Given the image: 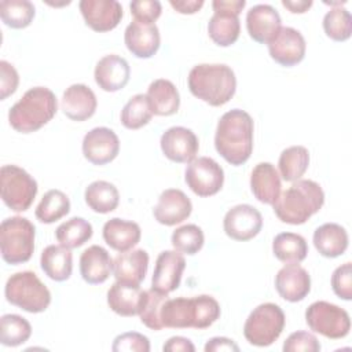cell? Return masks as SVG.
Wrapping results in <instances>:
<instances>
[{"label":"cell","mask_w":352,"mask_h":352,"mask_svg":"<svg viewBox=\"0 0 352 352\" xmlns=\"http://www.w3.org/2000/svg\"><path fill=\"white\" fill-rule=\"evenodd\" d=\"M184 180L195 195L210 197L221 190L224 170L213 158L198 157L187 165Z\"/></svg>","instance_id":"cell-12"},{"label":"cell","mask_w":352,"mask_h":352,"mask_svg":"<svg viewBox=\"0 0 352 352\" xmlns=\"http://www.w3.org/2000/svg\"><path fill=\"white\" fill-rule=\"evenodd\" d=\"M282 6L293 14H304L312 6L311 0H282Z\"/></svg>","instance_id":"cell-52"},{"label":"cell","mask_w":352,"mask_h":352,"mask_svg":"<svg viewBox=\"0 0 352 352\" xmlns=\"http://www.w3.org/2000/svg\"><path fill=\"white\" fill-rule=\"evenodd\" d=\"M0 188L3 202L14 212H25L37 194V182L16 165H3L0 169Z\"/></svg>","instance_id":"cell-9"},{"label":"cell","mask_w":352,"mask_h":352,"mask_svg":"<svg viewBox=\"0 0 352 352\" xmlns=\"http://www.w3.org/2000/svg\"><path fill=\"white\" fill-rule=\"evenodd\" d=\"M309 165V151L304 146H290L285 148L278 161L279 175L286 182H296L307 172Z\"/></svg>","instance_id":"cell-35"},{"label":"cell","mask_w":352,"mask_h":352,"mask_svg":"<svg viewBox=\"0 0 352 352\" xmlns=\"http://www.w3.org/2000/svg\"><path fill=\"white\" fill-rule=\"evenodd\" d=\"M186 260L177 250H164L155 260L151 278V287L157 292L169 294L180 286Z\"/></svg>","instance_id":"cell-17"},{"label":"cell","mask_w":352,"mask_h":352,"mask_svg":"<svg viewBox=\"0 0 352 352\" xmlns=\"http://www.w3.org/2000/svg\"><path fill=\"white\" fill-rule=\"evenodd\" d=\"M253 118L245 110L224 113L216 126V151L234 166L245 164L253 151Z\"/></svg>","instance_id":"cell-1"},{"label":"cell","mask_w":352,"mask_h":352,"mask_svg":"<svg viewBox=\"0 0 352 352\" xmlns=\"http://www.w3.org/2000/svg\"><path fill=\"white\" fill-rule=\"evenodd\" d=\"M192 212L190 198L179 188L164 190L153 210L154 219L162 226H176L188 219Z\"/></svg>","instance_id":"cell-20"},{"label":"cell","mask_w":352,"mask_h":352,"mask_svg":"<svg viewBox=\"0 0 352 352\" xmlns=\"http://www.w3.org/2000/svg\"><path fill=\"white\" fill-rule=\"evenodd\" d=\"M58 111L55 94L47 87H33L10 109V125L19 133H32L50 122Z\"/></svg>","instance_id":"cell-5"},{"label":"cell","mask_w":352,"mask_h":352,"mask_svg":"<svg viewBox=\"0 0 352 352\" xmlns=\"http://www.w3.org/2000/svg\"><path fill=\"white\" fill-rule=\"evenodd\" d=\"M263 227V216L252 205L241 204L232 206L224 216L223 228L227 236L245 242L253 239Z\"/></svg>","instance_id":"cell-13"},{"label":"cell","mask_w":352,"mask_h":352,"mask_svg":"<svg viewBox=\"0 0 352 352\" xmlns=\"http://www.w3.org/2000/svg\"><path fill=\"white\" fill-rule=\"evenodd\" d=\"M312 241L319 254L327 258H336L345 253L349 238L342 226L337 223H324L315 230Z\"/></svg>","instance_id":"cell-30"},{"label":"cell","mask_w":352,"mask_h":352,"mask_svg":"<svg viewBox=\"0 0 352 352\" xmlns=\"http://www.w3.org/2000/svg\"><path fill=\"white\" fill-rule=\"evenodd\" d=\"M164 352H194L195 346L194 344L182 336L170 337L162 346Z\"/></svg>","instance_id":"cell-50"},{"label":"cell","mask_w":352,"mask_h":352,"mask_svg":"<svg viewBox=\"0 0 352 352\" xmlns=\"http://www.w3.org/2000/svg\"><path fill=\"white\" fill-rule=\"evenodd\" d=\"M6 300L30 314L44 312L51 304L48 287L32 271L12 274L4 287Z\"/></svg>","instance_id":"cell-7"},{"label":"cell","mask_w":352,"mask_h":352,"mask_svg":"<svg viewBox=\"0 0 352 352\" xmlns=\"http://www.w3.org/2000/svg\"><path fill=\"white\" fill-rule=\"evenodd\" d=\"M32 336L30 323L21 315L6 314L0 319V342L4 346H18Z\"/></svg>","instance_id":"cell-40"},{"label":"cell","mask_w":352,"mask_h":352,"mask_svg":"<svg viewBox=\"0 0 352 352\" xmlns=\"http://www.w3.org/2000/svg\"><path fill=\"white\" fill-rule=\"evenodd\" d=\"M204 349H205V352H219V351L238 352L239 346L231 338H227V337H213V338L208 340V342L205 344Z\"/></svg>","instance_id":"cell-49"},{"label":"cell","mask_w":352,"mask_h":352,"mask_svg":"<svg viewBox=\"0 0 352 352\" xmlns=\"http://www.w3.org/2000/svg\"><path fill=\"white\" fill-rule=\"evenodd\" d=\"M280 175L271 162L257 164L250 173V190L257 201L274 205L280 194Z\"/></svg>","instance_id":"cell-25"},{"label":"cell","mask_w":352,"mask_h":352,"mask_svg":"<svg viewBox=\"0 0 352 352\" xmlns=\"http://www.w3.org/2000/svg\"><path fill=\"white\" fill-rule=\"evenodd\" d=\"M78 7L85 23L99 33L113 30L122 18V6L116 0H81Z\"/></svg>","instance_id":"cell-18"},{"label":"cell","mask_w":352,"mask_h":352,"mask_svg":"<svg viewBox=\"0 0 352 352\" xmlns=\"http://www.w3.org/2000/svg\"><path fill=\"white\" fill-rule=\"evenodd\" d=\"M95 82L106 92H116L122 89L131 77L128 62L116 54L104 55L95 66Z\"/></svg>","instance_id":"cell-23"},{"label":"cell","mask_w":352,"mask_h":352,"mask_svg":"<svg viewBox=\"0 0 352 352\" xmlns=\"http://www.w3.org/2000/svg\"><path fill=\"white\" fill-rule=\"evenodd\" d=\"M129 8L135 21L147 25H153L162 11L158 0H135L129 4Z\"/></svg>","instance_id":"cell-47"},{"label":"cell","mask_w":352,"mask_h":352,"mask_svg":"<svg viewBox=\"0 0 352 352\" xmlns=\"http://www.w3.org/2000/svg\"><path fill=\"white\" fill-rule=\"evenodd\" d=\"M168 294L154 290L153 287L148 290H144L142 308L139 312L140 322L151 329V330H161L164 329L162 320H161V311L164 307V302L168 300Z\"/></svg>","instance_id":"cell-42"},{"label":"cell","mask_w":352,"mask_h":352,"mask_svg":"<svg viewBox=\"0 0 352 352\" xmlns=\"http://www.w3.org/2000/svg\"><path fill=\"white\" fill-rule=\"evenodd\" d=\"M271 58L280 66L292 67L305 56V38L294 28L282 26L276 36L267 44Z\"/></svg>","instance_id":"cell-14"},{"label":"cell","mask_w":352,"mask_h":352,"mask_svg":"<svg viewBox=\"0 0 352 352\" xmlns=\"http://www.w3.org/2000/svg\"><path fill=\"white\" fill-rule=\"evenodd\" d=\"M111 349L114 352H148L150 341L140 333L126 331L114 338Z\"/></svg>","instance_id":"cell-44"},{"label":"cell","mask_w":352,"mask_h":352,"mask_svg":"<svg viewBox=\"0 0 352 352\" xmlns=\"http://www.w3.org/2000/svg\"><path fill=\"white\" fill-rule=\"evenodd\" d=\"M190 92L205 103L219 107L226 104L236 91L234 70L224 63H199L188 73Z\"/></svg>","instance_id":"cell-4"},{"label":"cell","mask_w":352,"mask_h":352,"mask_svg":"<svg viewBox=\"0 0 352 352\" xmlns=\"http://www.w3.org/2000/svg\"><path fill=\"white\" fill-rule=\"evenodd\" d=\"M43 272L55 282L67 280L73 271V256L70 249L62 245H48L40 256Z\"/></svg>","instance_id":"cell-31"},{"label":"cell","mask_w":352,"mask_h":352,"mask_svg":"<svg viewBox=\"0 0 352 352\" xmlns=\"http://www.w3.org/2000/svg\"><path fill=\"white\" fill-rule=\"evenodd\" d=\"M120 153V139L107 126H96L82 139V154L94 165H106Z\"/></svg>","instance_id":"cell-16"},{"label":"cell","mask_w":352,"mask_h":352,"mask_svg":"<svg viewBox=\"0 0 352 352\" xmlns=\"http://www.w3.org/2000/svg\"><path fill=\"white\" fill-rule=\"evenodd\" d=\"M124 41L132 55L140 59H147L157 54L161 36L155 23L147 25L133 19L125 29Z\"/></svg>","instance_id":"cell-22"},{"label":"cell","mask_w":352,"mask_h":352,"mask_svg":"<svg viewBox=\"0 0 352 352\" xmlns=\"http://www.w3.org/2000/svg\"><path fill=\"white\" fill-rule=\"evenodd\" d=\"M320 342L308 331H294L283 342L282 349L285 352H319Z\"/></svg>","instance_id":"cell-45"},{"label":"cell","mask_w":352,"mask_h":352,"mask_svg":"<svg viewBox=\"0 0 352 352\" xmlns=\"http://www.w3.org/2000/svg\"><path fill=\"white\" fill-rule=\"evenodd\" d=\"M286 316L282 308L274 302L257 305L243 324V336L250 345L270 346L282 334Z\"/></svg>","instance_id":"cell-8"},{"label":"cell","mask_w":352,"mask_h":352,"mask_svg":"<svg viewBox=\"0 0 352 352\" xmlns=\"http://www.w3.org/2000/svg\"><path fill=\"white\" fill-rule=\"evenodd\" d=\"M19 84V76L15 67L7 62L0 60V98L4 100L10 95H12Z\"/></svg>","instance_id":"cell-48"},{"label":"cell","mask_w":352,"mask_h":352,"mask_svg":"<svg viewBox=\"0 0 352 352\" xmlns=\"http://www.w3.org/2000/svg\"><path fill=\"white\" fill-rule=\"evenodd\" d=\"M144 290L139 285L116 280L107 292V304L120 316L139 315Z\"/></svg>","instance_id":"cell-27"},{"label":"cell","mask_w":352,"mask_h":352,"mask_svg":"<svg viewBox=\"0 0 352 352\" xmlns=\"http://www.w3.org/2000/svg\"><path fill=\"white\" fill-rule=\"evenodd\" d=\"M70 212V201L69 197L60 190H50L47 191L41 201L38 202L34 214L38 221L44 224H51L62 219Z\"/></svg>","instance_id":"cell-37"},{"label":"cell","mask_w":352,"mask_h":352,"mask_svg":"<svg viewBox=\"0 0 352 352\" xmlns=\"http://www.w3.org/2000/svg\"><path fill=\"white\" fill-rule=\"evenodd\" d=\"M111 271L113 260L104 248L92 245L81 253L80 274L87 283L100 285L107 280Z\"/></svg>","instance_id":"cell-26"},{"label":"cell","mask_w":352,"mask_h":352,"mask_svg":"<svg viewBox=\"0 0 352 352\" xmlns=\"http://www.w3.org/2000/svg\"><path fill=\"white\" fill-rule=\"evenodd\" d=\"M164 155L177 164H190L195 160L199 142L197 135L186 126H172L166 129L160 140Z\"/></svg>","instance_id":"cell-15"},{"label":"cell","mask_w":352,"mask_h":352,"mask_svg":"<svg viewBox=\"0 0 352 352\" xmlns=\"http://www.w3.org/2000/svg\"><path fill=\"white\" fill-rule=\"evenodd\" d=\"M92 226L84 217H72L55 230V236L59 245L67 249H76L88 242L92 236Z\"/></svg>","instance_id":"cell-36"},{"label":"cell","mask_w":352,"mask_h":352,"mask_svg":"<svg viewBox=\"0 0 352 352\" xmlns=\"http://www.w3.org/2000/svg\"><path fill=\"white\" fill-rule=\"evenodd\" d=\"M154 116L151 104L147 95L136 94L133 95L121 110V124L126 129H139L147 125Z\"/></svg>","instance_id":"cell-38"},{"label":"cell","mask_w":352,"mask_h":352,"mask_svg":"<svg viewBox=\"0 0 352 352\" xmlns=\"http://www.w3.org/2000/svg\"><path fill=\"white\" fill-rule=\"evenodd\" d=\"M324 204L322 187L309 179H298L279 194L274 202V213L286 224H304L311 216L318 213Z\"/></svg>","instance_id":"cell-3"},{"label":"cell","mask_w":352,"mask_h":352,"mask_svg":"<svg viewBox=\"0 0 352 352\" xmlns=\"http://www.w3.org/2000/svg\"><path fill=\"white\" fill-rule=\"evenodd\" d=\"M170 242L175 250L192 256L202 249L205 235L197 224H184L172 232Z\"/></svg>","instance_id":"cell-43"},{"label":"cell","mask_w":352,"mask_h":352,"mask_svg":"<svg viewBox=\"0 0 352 352\" xmlns=\"http://www.w3.org/2000/svg\"><path fill=\"white\" fill-rule=\"evenodd\" d=\"M85 204L96 213H110L120 204V192L117 187L106 180L92 182L84 192Z\"/></svg>","instance_id":"cell-33"},{"label":"cell","mask_w":352,"mask_h":352,"mask_svg":"<svg viewBox=\"0 0 352 352\" xmlns=\"http://www.w3.org/2000/svg\"><path fill=\"white\" fill-rule=\"evenodd\" d=\"M323 30L334 41H345L352 33V16L342 7H333L323 16Z\"/></svg>","instance_id":"cell-41"},{"label":"cell","mask_w":352,"mask_h":352,"mask_svg":"<svg viewBox=\"0 0 352 352\" xmlns=\"http://www.w3.org/2000/svg\"><path fill=\"white\" fill-rule=\"evenodd\" d=\"M104 242L120 253L131 250L136 246L142 236V230L138 223L131 220H124L120 217H113L107 220L102 231Z\"/></svg>","instance_id":"cell-28"},{"label":"cell","mask_w":352,"mask_h":352,"mask_svg":"<svg viewBox=\"0 0 352 352\" xmlns=\"http://www.w3.org/2000/svg\"><path fill=\"white\" fill-rule=\"evenodd\" d=\"M146 95L155 116L168 117L177 113L180 106V95L172 81L165 78L154 80L148 85Z\"/></svg>","instance_id":"cell-32"},{"label":"cell","mask_w":352,"mask_h":352,"mask_svg":"<svg viewBox=\"0 0 352 352\" xmlns=\"http://www.w3.org/2000/svg\"><path fill=\"white\" fill-rule=\"evenodd\" d=\"M36 227L22 216L7 217L0 226V250L6 263L18 265L30 260L34 252Z\"/></svg>","instance_id":"cell-6"},{"label":"cell","mask_w":352,"mask_h":352,"mask_svg":"<svg viewBox=\"0 0 352 352\" xmlns=\"http://www.w3.org/2000/svg\"><path fill=\"white\" fill-rule=\"evenodd\" d=\"M272 253L285 264L301 263L308 254V245L300 234L280 232L272 241Z\"/></svg>","instance_id":"cell-34"},{"label":"cell","mask_w":352,"mask_h":352,"mask_svg":"<svg viewBox=\"0 0 352 352\" xmlns=\"http://www.w3.org/2000/svg\"><path fill=\"white\" fill-rule=\"evenodd\" d=\"M60 106L67 118L80 122L95 114L98 100L94 91L85 84H73L63 92Z\"/></svg>","instance_id":"cell-24"},{"label":"cell","mask_w":352,"mask_h":352,"mask_svg":"<svg viewBox=\"0 0 352 352\" xmlns=\"http://www.w3.org/2000/svg\"><path fill=\"white\" fill-rule=\"evenodd\" d=\"M169 4L180 14H195L202 8L204 0H169Z\"/></svg>","instance_id":"cell-51"},{"label":"cell","mask_w":352,"mask_h":352,"mask_svg":"<svg viewBox=\"0 0 352 352\" xmlns=\"http://www.w3.org/2000/svg\"><path fill=\"white\" fill-rule=\"evenodd\" d=\"M331 287L337 297L349 301L352 298V264L344 263L331 275Z\"/></svg>","instance_id":"cell-46"},{"label":"cell","mask_w":352,"mask_h":352,"mask_svg":"<svg viewBox=\"0 0 352 352\" xmlns=\"http://www.w3.org/2000/svg\"><path fill=\"white\" fill-rule=\"evenodd\" d=\"M220 318V304L208 294L191 298H168L161 311L164 327L169 329H208Z\"/></svg>","instance_id":"cell-2"},{"label":"cell","mask_w":352,"mask_h":352,"mask_svg":"<svg viewBox=\"0 0 352 352\" xmlns=\"http://www.w3.org/2000/svg\"><path fill=\"white\" fill-rule=\"evenodd\" d=\"M34 6L29 0H1L0 16L6 26L12 29L28 28L34 18Z\"/></svg>","instance_id":"cell-39"},{"label":"cell","mask_w":352,"mask_h":352,"mask_svg":"<svg viewBox=\"0 0 352 352\" xmlns=\"http://www.w3.org/2000/svg\"><path fill=\"white\" fill-rule=\"evenodd\" d=\"M275 289L289 302L301 301L311 292V276L298 263L286 264L275 276Z\"/></svg>","instance_id":"cell-19"},{"label":"cell","mask_w":352,"mask_h":352,"mask_svg":"<svg viewBox=\"0 0 352 352\" xmlns=\"http://www.w3.org/2000/svg\"><path fill=\"white\" fill-rule=\"evenodd\" d=\"M148 260V253L143 249L122 252L113 261V274L116 280L140 285L146 278Z\"/></svg>","instance_id":"cell-29"},{"label":"cell","mask_w":352,"mask_h":352,"mask_svg":"<svg viewBox=\"0 0 352 352\" xmlns=\"http://www.w3.org/2000/svg\"><path fill=\"white\" fill-rule=\"evenodd\" d=\"M245 0H214L212 7L214 14L208 22V34L220 47L232 45L241 33L238 15L245 8Z\"/></svg>","instance_id":"cell-11"},{"label":"cell","mask_w":352,"mask_h":352,"mask_svg":"<svg viewBox=\"0 0 352 352\" xmlns=\"http://www.w3.org/2000/svg\"><path fill=\"white\" fill-rule=\"evenodd\" d=\"M282 28L278 11L270 4H256L246 14V29L254 41L268 44Z\"/></svg>","instance_id":"cell-21"},{"label":"cell","mask_w":352,"mask_h":352,"mask_svg":"<svg viewBox=\"0 0 352 352\" xmlns=\"http://www.w3.org/2000/svg\"><path fill=\"white\" fill-rule=\"evenodd\" d=\"M305 322L308 327L320 336L331 340H340L349 334V314L329 301H315L305 311Z\"/></svg>","instance_id":"cell-10"}]
</instances>
